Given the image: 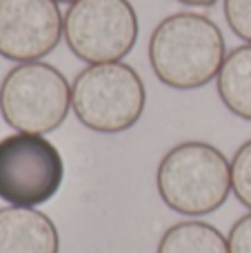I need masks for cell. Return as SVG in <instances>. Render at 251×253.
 Masks as SVG:
<instances>
[{
  "label": "cell",
  "instance_id": "4",
  "mask_svg": "<svg viewBox=\"0 0 251 253\" xmlns=\"http://www.w3.org/2000/svg\"><path fill=\"white\" fill-rule=\"evenodd\" d=\"M71 109V84L47 62H20L0 83V116L20 133H51Z\"/></svg>",
  "mask_w": 251,
  "mask_h": 253
},
{
  "label": "cell",
  "instance_id": "5",
  "mask_svg": "<svg viewBox=\"0 0 251 253\" xmlns=\"http://www.w3.org/2000/svg\"><path fill=\"white\" fill-rule=\"evenodd\" d=\"M138 16L129 0H76L62 20L69 51L87 65L120 62L138 42Z\"/></svg>",
  "mask_w": 251,
  "mask_h": 253
},
{
  "label": "cell",
  "instance_id": "7",
  "mask_svg": "<svg viewBox=\"0 0 251 253\" xmlns=\"http://www.w3.org/2000/svg\"><path fill=\"white\" fill-rule=\"evenodd\" d=\"M56 0H0V56L11 62H36L62 40Z\"/></svg>",
  "mask_w": 251,
  "mask_h": 253
},
{
  "label": "cell",
  "instance_id": "10",
  "mask_svg": "<svg viewBox=\"0 0 251 253\" xmlns=\"http://www.w3.org/2000/svg\"><path fill=\"white\" fill-rule=\"evenodd\" d=\"M156 253H229V242L213 224L182 220L163 233Z\"/></svg>",
  "mask_w": 251,
  "mask_h": 253
},
{
  "label": "cell",
  "instance_id": "3",
  "mask_svg": "<svg viewBox=\"0 0 251 253\" xmlns=\"http://www.w3.org/2000/svg\"><path fill=\"white\" fill-rule=\"evenodd\" d=\"M147 89L127 62L87 65L71 83V111L96 133H123L145 114Z\"/></svg>",
  "mask_w": 251,
  "mask_h": 253
},
{
  "label": "cell",
  "instance_id": "11",
  "mask_svg": "<svg viewBox=\"0 0 251 253\" xmlns=\"http://www.w3.org/2000/svg\"><path fill=\"white\" fill-rule=\"evenodd\" d=\"M231 191L251 211V138L231 158Z\"/></svg>",
  "mask_w": 251,
  "mask_h": 253
},
{
  "label": "cell",
  "instance_id": "6",
  "mask_svg": "<svg viewBox=\"0 0 251 253\" xmlns=\"http://www.w3.org/2000/svg\"><path fill=\"white\" fill-rule=\"evenodd\" d=\"M65 162L58 147L38 133L0 138V200L9 207H38L58 193Z\"/></svg>",
  "mask_w": 251,
  "mask_h": 253
},
{
  "label": "cell",
  "instance_id": "9",
  "mask_svg": "<svg viewBox=\"0 0 251 253\" xmlns=\"http://www.w3.org/2000/svg\"><path fill=\"white\" fill-rule=\"evenodd\" d=\"M216 89L227 111L251 123V44H240L227 51L216 78Z\"/></svg>",
  "mask_w": 251,
  "mask_h": 253
},
{
  "label": "cell",
  "instance_id": "15",
  "mask_svg": "<svg viewBox=\"0 0 251 253\" xmlns=\"http://www.w3.org/2000/svg\"><path fill=\"white\" fill-rule=\"evenodd\" d=\"M56 2H69V4H74L76 0H56Z\"/></svg>",
  "mask_w": 251,
  "mask_h": 253
},
{
  "label": "cell",
  "instance_id": "8",
  "mask_svg": "<svg viewBox=\"0 0 251 253\" xmlns=\"http://www.w3.org/2000/svg\"><path fill=\"white\" fill-rule=\"evenodd\" d=\"M60 236L47 213L36 207L0 209V253H58Z\"/></svg>",
  "mask_w": 251,
  "mask_h": 253
},
{
  "label": "cell",
  "instance_id": "1",
  "mask_svg": "<svg viewBox=\"0 0 251 253\" xmlns=\"http://www.w3.org/2000/svg\"><path fill=\"white\" fill-rule=\"evenodd\" d=\"M227 58L220 27L205 13L178 11L163 18L149 38V65L169 89L191 91L218 78Z\"/></svg>",
  "mask_w": 251,
  "mask_h": 253
},
{
  "label": "cell",
  "instance_id": "14",
  "mask_svg": "<svg viewBox=\"0 0 251 253\" xmlns=\"http://www.w3.org/2000/svg\"><path fill=\"white\" fill-rule=\"evenodd\" d=\"M180 4H187V7H213L218 0H176Z\"/></svg>",
  "mask_w": 251,
  "mask_h": 253
},
{
  "label": "cell",
  "instance_id": "13",
  "mask_svg": "<svg viewBox=\"0 0 251 253\" xmlns=\"http://www.w3.org/2000/svg\"><path fill=\"white\" fill-rule=\"evenodd\" d=\"M227 242H229V253H251V211L234 222Z\"/></svg>",
  "mask_w": 251,
  "mask_h": 253
},
{
  "label": "cell",
  "instance_id": "12",
  "mask_svg": "<svg viewBox=\"0 0 251 253\" xmlns=\"http://www.w3.org/2000/svg\"><path fill=\"white\" fill-rule=\"evenodd\" d=\"M222 11L229 29L251 44V0H222Z\"/></svg>",
  "mask_w": 251,
  "mask_h": 253
},
{
  "label": "cell",
  "instance_id": "2",
  "mask_svg": "<svg viewBox=\"0 0 251 253\" xmlns=\"http://www.w3.org/2000/svg\"><path fill=\"white\" fill-rule=\"evenodd\" d=\"M156 187L160 200L176 213L209 215L231 193V162L213 144L187 140L165 153L156 171Z\"/></svg>",
  "mask_w": 251,
  "mask_h": 253
}]
</instances>
